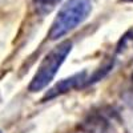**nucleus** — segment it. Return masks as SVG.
I'll list each match as a JSON object with an SVG mask.
<instances>
[{
	"mask_svg": "<svg viewBox=\"0 0 133 133\" xmlns=\"http://www.w3.org/2000/svg\"><path fill=\"white\" fill-rule=\"evenodd\" d=\"M91 11V0H66L64 5H61V8L59 9L55 20L52 21L51 29L48 32L49 40L55 41L68 35L81 23H84L85 19L89 16Z\"/></svg>",
	"mask_w": 133,
	"mask_h": 133,
	"instance_id": "f257e3e1",
	"label": "nucleus"
},
{
	"mask_svg": "<svg viewBox=\"0 0 133 133\" xmlns=\"http://www.w3.org/2000/svg\"><path fill=\"white\" fill-rule=\"evenodd\" d=\"M71 51H72V41L64 40L57 47H55L51 52H48L45 57L43 59V61L40 63L35 76L32 77V80L28 85V91L35 93L47 88L48 84L55 79L57 71L60 69V66L63 65L65 59L68 57Z\"/></svg>",
	"mask_w": 133,
	"mask_h": 133,
	"instance_id": "f03ea898",
	"label": "nucleus"
},
{
	"mask_svg": "<svg viewBox=\"0 0 133 133\" xmlns=\"http://www.w3.org/2000/svg\"><path fill=\"white\" fill-rule=\"evenodd\" d=\"M87 79H88L87 71H81V72H77V73L72 75L71 77H66V79L60 80L59 83H56L45 95H44L41 101H48V100H52V98L57 97V96H61L64 93H68L73 89L83 88V87H85Z\"/></svg>",
	"mask_w": 133,
	"mask_h": 133,
	"instance_id": "7ed1b4c3",
	"label": "nucleus"
},
{
	"mask_svg": "<svg viewBox=\"0 0 133 133\" xmlns=\"http://www.w3.org/2000/svg\"><path fill=\"white\" fill-rule=\"evenodd\" d=\"M110 128V113L96 110L89 113L81 123V129L87 133H107Z\"/></svg>",
	"mask_w": 133,
	"mask_h": 133,
	"instance_id": "20e7f679",
	"label": "nucleus"
},
{
	"mask_svg": "<svg viewBox=\"0 0 133 133\" xmlns=\"http://www.w3.org/2000/svg\"><path fill=\"white\" fill-rule=\"evenodd\" d=\"M60 2L61 0H32L35 11L41 16H45V15L51 14L60 4Z\"/></svg>",
	"mask_w": 133,
	"mask_h": 133,
	"instance_id": "39448f33",
	"label": "nucleus"
},
{
	"mask_svg": "<svg viewBox=\"0 0 133 133\" xmlns=\"http://www.w3.org/2000/svg\"><path fill=\"white\" fill-rule=\"evenodd\" d=\"M113 64H115V60H110V61H108L105 65H103L101 68H98V69H97L91 77H88V79H87L85 87H87V85H91V84H95V83L100 81L101 79H104V77H105L110 71H112Z\"/></svg>",
	"mask_w": 133,
	"mask_h": 133,
	"instance_id": "423d86ee",
	"label": "nucleus"
},
{
	"mask_svg": "<svg viewBox=\"0 0 133 133\" xmlns=\"http://www.w3.org/2000/svg\"><path fill=\"white\" fill-rule=\"evenodd\" d=\"M133 40V29H130L128 33H127V35L123 37V39H121L120 40V43H118V45H117V52L120 53L121 51H123L125 47H127V44L129 43V41H132Z\"/></svg>",
	"mask_w": 133,
	"mask_h": 133,
	"instance_id": "0eeeda50",
	"label": "nucleus"
},
{
	"mask_svg": "<svg viewBox=\"0 0 133 133\" xmlns=\"http://www.w3.org/2000/svg\"><path fill=\"white\" fill-rule=\"evenodd\" d=\"M130 80H132V87H133V72H132V76H130Z\"/></svg>",
	"mask_w": 133,
	"mask_h": 133,
	"instance_id": "6e6552de",
	"label": "nucleus"
},
{
	"mask_svg": "<svg viewBox=\"0 0 133 133\" xmlns=\"http://www.w3.org/2000/svg\"><path fill=\"white\" fill-rule=\"evenodd\" d=\"M124 2H128V3H133V0H124Z\"/></svg>",
	"mask_w": 133,
	"mask_h": 133,
	"instance_id": "1a4fd4ad",
	"label": "nucleus"
},
{
	"mask_svg": "<svg viewBox=\"0 0 133 133\" xmlns=\"http://www.w3.org/2000/svg\"><path fill=\"white\" fill-rule=\"evenodd\" d=\"M0 133H2V132H0Z\"/></svg>",
	"mask_w": 133,
	"mask_h": 133,
	"instance_id": "9d476101",
	"label": "nucleus"
}]
</instances>
